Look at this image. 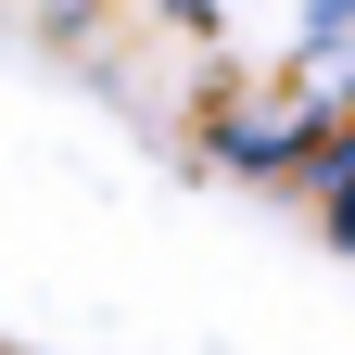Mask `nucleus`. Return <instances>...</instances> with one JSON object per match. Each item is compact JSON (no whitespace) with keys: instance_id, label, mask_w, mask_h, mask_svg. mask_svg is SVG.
Masks as SVG:
<instances>
[{"instance_id":"nucleus-2","label":"nucleus","mask_w":355,"mask_h":355,"mask_svg":"<svg viewBox=\"0 0 355 355\" xmlns=\"http://www.w3.org/2000/svg\"><path fill=\"white\" fill-rule=\"evenodd\" d=\"M304 203H318V229L355 254V102H343V127L318 140V165H304Z\"/></svg>"},{"instance_id":"nucleus-3","label":"nucleus","mask_w":355,"mask_h":355,"mask_svg":"<svg viewBox=\"0 0 355 355\" xmlns=\"http://www.w3.org/2000/svg\"><path fill=\"white\" fill-rule=\"evenodd\" d=\"M153 13H178V26H203V13H216V0H153Z\"/></svg>"},{"instance_id":"nucleus-1","label":"nucleus","mask_w":355,"mask_h":355,"mask_svg":"<svg viewBox=\"0 0 355 355\" xmlns=\"http://www.w3.org/2000/svg\"><path fill=\"white\" fill-rule=\"evenodd\" d=\"M343 127L330 89H216V114H203V153L254 178V191H304V165H318V140Z\"/></svg>"}]
</instances>
